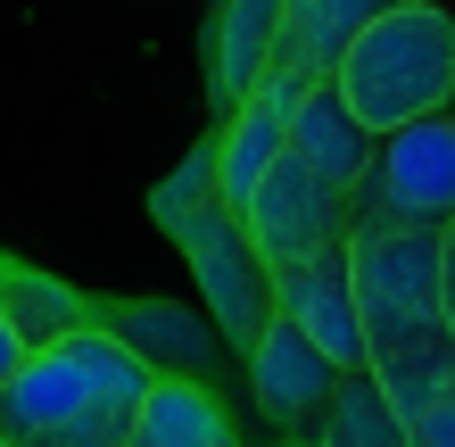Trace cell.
Listing matches in <instances>:
<instances>
[{"label": "cell", "mask_w": 455, "mask_h": 447, "mask_svg": "<svg viewBox=\"0 0 455 447\" xmlns=\"http://www.w3.org/2000/svg\"><path fill=\"white\" fill-rule=\"evenodd\" d=\"M455 216V108L372 133L347 224H447Z\"/></svg>", "instance_id": "cell-4"}, {"label": "cell", "mask_w": 455, "mask_h": 447, "mask_svg": "<svg viewBox=\"0 0 455 447\" xmlns=\"http://www.w3.org/2000/svg\"><path fill=\"white\" fill-rule=\"evenodd\" d=\"M0 307H9V323L25 331V348L34 339H50V331H67V323H84V299L67 291V282H42V274H25V266H9L0 257Z\"/></svg>", "instance_id": "cell-12"}, {"label": "cell", "mask_w": 455, "mask_h": 447, "mask_svg": "<svg viewBox=\"0 0 455 447\" xmlns=\"http://www.w3.org/2000/svg\"><path fill=\"white\" fill-rule=\"evenodd\" d=\"M25 364V331L9 323V307H0V389H9V373Z\"/></svg>", "instance_id": "cell-14"}, {"label": "cell", "mask_w": 455, "mask_h": 447, "mask_svg": "<svg viewBox=\"0 0 455 447\" xmlns=\"http://www.w3.org/2000/svg\"><path fill=\"white\" fill-rule=\"evenodd\" d=\"M339 373L347 364L315 339L299 315H282L274 307V323L257 331V348H249V381H257V406L274 414L282 431H307L315 414H323V398L339 389Z\"/></svg>", "instance_id": "cell-6"}, {"label": "cell", "mask_w": 455, "mask_h": 447, "mask_svg": "<svg viewBox=\"0 0 455 447\" xmlns=\"http://www.w3.org/2000/svg\"><path fill=\"white\" fill-rule=\"evenodd\" d=\"M439 307H447V331H455V216L439 224Z\"/></svg>", "instance_id": "cell-13"}, {"label": "cell", "mask_w": 455, "mask_h": 447, "mask_svg": "<svg viewBox=\"0 0 455 447\" xmlns=\"http://www.w3.org/2000/svg\"><path fill=\"white\" fill-rule=\"evenodd\" d=\"M439 406H455V373H447V398H439Z\"/></svg>", "instance_id": "cell-15"}, {"label": "cell", "mask_w": 455, "mask_h": 447, "mask_svg": "<svg viewBox=\"0 0 455 447\" xmlns=\"http://www.w3.org/2000/svg\"><path fill=\"white\" fill-rule=\"evenodd\" d=\"M447 108H455V100H447Z\"/></svg>", "instance_id": "cell-17"}, {"label": "cell", "mask_w": 455, "mask_h": 447, "mask_svg": "<svg viewBox=\"0 0 455 447\" xmlns=\"http://www.w3.org/2000/svg\"><path fill=\"white\" fill-rule=\"evenodd\" d=\"M240 224H249V241L265 266H282V257H307L323 241H347V191L323 182L307 166L299 149H274V166L249 182V199H240Z\"/></svg>", "instance_id": "cell-5"}, {"label": "cell", "mask_w": 455, "mask_h": 447, "mask_svg": "<svg viewBox=\"0 0 455 447\" xmlns=\"http://www.w3.org/2000/svg\"><path fill=\"white\" fill-rule=\"evenodd\" d=\"M307 431H315V439H331V447H389V439H406L397 406L381 398V381H372V364H347L339 389L323 398V414H315Z\"/></svg>", "instance_id": "cell-11"}, {"label": "cell", "mask_w": 455, "mask_h": 447, "mask_svg": "<svg viewBox=\"0 0 455 447\" xmlns=\"http://www.w3.org/2000/svg\"><path fill=\"white\" fill-rule=\"evenodd\" d=\"M389 0H282V34H274V67L299 75H331L339 50L381 17Z\"/></svg>", "instance_id": "cell-9"}, {"label": "cell", "mask_w": 455, "mask_h": 447, "mask_svg": "<svg viewBox=\"0 0 455 447\" xmlns=\"http://www.w3.org/2000/svg\"><path fill=\"white\" fill-rule=\"evenodd\" d=\"M0 439H9V431H0Z\"/></svg>", "instance_id": "cell-16"}, {"label": "cell", "mask_w": 455, "mask_h": 447, "mask_svg": "<svg viewBox=\"0 0 455 447\" xmlns=\"http://www.w3.org/2000/svg\"><path fill=\"white\" fill-rule=\"evenodd\" d=\"M157 224L182 241L191 257L199 291H207V315H216V331L232 339L240 356L257 348V331L274 323V266L257 257L249 224H240V207H224L216 182H199V191H157Z\"/></svg>", "instance_id": "cell-3"}, {"label": "cell", "mask_w": 455, "mask_h": 447, "mask_svg": "<svg viewBox=\"0 0 455 447\" xmlns=\"http://www.w3.org/2000/svg\"><path fill=\"white\" fill-rule=\"evenodd\" d=\"M331 92L356 108L364 133L431 116L455 100V0H389L356 42L339 50Z\"/></svg>", "instance_id": "cell-2"}, {"label": "cell", "mask_w": 455, "mask_h": 447, "mask_svg": "<svg viewBox=\"0 0 455 447\" xmlns=\"http://www.w3.org/2000/svg\"><path fill=\"white\" fill-rule=\"evenodd\" d=\"M232 414L207 398L199 381H174V373H157L141 389V447H232Z\"/></svg>", "instance_id": "cell-10"}, {"label": "cell", "mask_w": 455, "mask_h": 447, "mask_svg": "<svg viewBox=\"0 0 455 447\" xmlns=\"http://www.w3.org/2000/svg\"><path fill=\"white\" fill-rule=\"evenodd\" d=\"M274 307L323 339L339 364H364V323H356V282H347V241H323L307 257L274 266Z\"/></svg>", "instance_id": "cell-7"}, {"label": "cell", "mask_w": 455, "mask_h": 447, "mask_svg": "<svg viewBox=\"0 0 455 447\" xmlns=\"http://www.w3.org/2000/svg\"><path fill=\"white\" fill-rule=\"evenodd\" d=\"M149 356L116 339L108 323H67L25 348V364L0 389V431L50 439V447H141V389Z\"/></svg>", "instance_id": "cell-1"}, {"label": "cell", "mask_w": 455, "mask_h": 447, "mask_svg": "<svg viewBox=\"0 0 455 447\" xmlns=\"http://www.w3.org/2000/svg\"><path fill=\"white\" fill-rule=\"evenodd\" d=\"M274 34H282V0H216V25H207V84H216V100H240L274 67Z\"/></svg>", "instance_id": "cell-8"}]
</instances>
